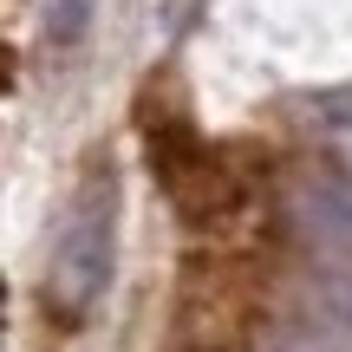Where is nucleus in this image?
I'll list each match as a JSON object with an SVG mask.
<instances>
[{
	"label": "nucleus",
	"mask_w": 352,
	"mask_h": 352,
	"mask_svg": "<svg viewBox=\"0 0 352 352\" xmlns=\"http://www.w3.org/2000/svg\"><path fill=\"white\" fill-rule=\"evenodd\" d=\"M0 300H7V294H0Z\"/></svg>",
	"instance_id": "obj_4"
},
{
	"label": "nucleus",
	"mask_w": 352,
	"mask_h": 352,
	"mask_svg": "<svg viewBox=\"0 0 352 352\" xmlns=\"http://www.w3.org/2000/svg\"><path fill=\"white\" fill-rule=\"evenodd\" d=\"M111 235H118V183L111 170H91L78 183L65 228L52 241V267H46V307H59L65 320H78L111 280Z\"/></svg>",
	"instance_id": "obj_1"
},
{
	"label": "nucleus",
	"mask_w": 352,
	"mask_h": 352,
	"mask_svg": "<svg viewBox=\"0 0 352 352\" xmlns=\"http://www.w3.org/2000/svg\"><path fill=\"white\" fill-rule=\"evenodd\" d=\"M85 20H91V0H52V7H46V39L72 46V39L85 33Z\"/></svg>",
	"instance_id": "obj_2"
},
{
	"label": "nucleus",
	"mask_w": 352,
	"mask_h": 352,
	"mask_svg": "<svg viewBox=\"0 0 352 352\" xmlns=\"http://www.w3.org/2000/svg\"><path fill=\"white\" fill-rule=\"evenodd\" d=\"M0 72H7V59H0Z\"/></svg>",
	"instance_id": "obj_3"
}]
</instances>
